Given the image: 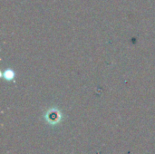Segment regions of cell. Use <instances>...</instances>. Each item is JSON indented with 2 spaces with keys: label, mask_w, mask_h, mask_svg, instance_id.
Segmentation results:
<instances>
[{
  "label": "cell",
  "mask_w": 155,
  "mask_h": 154,
  "mask_svg": "<svg viewBox=\"0 0 155 154\" xmlns=\"http://www.w3.org/2000/svg\"><path fill=\"white\" fill-rule=\"evenodd\" d=\"M46 119L47 121L52 123V124H54V123H59L60 119H61V114L58 111H55V110H51L48 112V113L46 114Z\"/></svg>",
  "instance_id": "cell-1"
},
{
  "label": "cell",
  "mask_w": 155,
  "mask_h": 154,
  "mask_svg": "<svg viewBox=\"0 0 155 154\" xmlns=\"http://www.w3.org/2000/svg\"><path fill=\"white\" fill-rule=\"evenodd\" d=\"M4 76L6 80H12L14 78L15 74H14V72H12L10 70H6L4 74Z\"/></svg>",
  "instance_id": "cell-2"
}]
</instances>
